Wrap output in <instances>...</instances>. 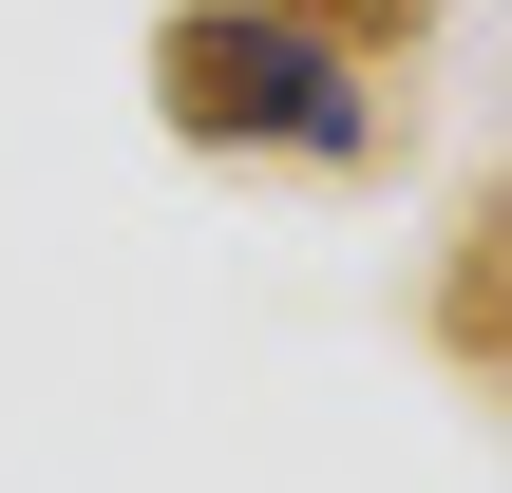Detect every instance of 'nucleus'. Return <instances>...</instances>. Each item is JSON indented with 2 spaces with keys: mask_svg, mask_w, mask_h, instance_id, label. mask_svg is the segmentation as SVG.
Segmentation results:
<instances>
[{
  "mask_svg": "<svg viewBox=\"0 0 512 493\" xmlns=\"http://www.w3.org/2000/svg\"><path fill=\"white\" fill-rule=\"evenodd\" d=\"M152 114L190 152H304V171H361L380 152L361 57H323L304 19H247V0H171L152 19Z\"/></svg>",
  "mask_w": 512,
  "mask_h": 493,
  "instance_id": "obj_1",
  "label": "nucleus"
},
{
  "mask_svg": "<svg viewBox=\"0 0 512 493\" xmlns=\"http://www.w3.org/2000/svg\"><path fill=\"white\" fill-rule=\"evenodd\" d=\"M437 342L456 361H512V171L456 209V247H437Z\"/></svg>",
  "mask_w": 512,
  "mask_h": 493,
  "instance_id": "obj_2",
  "label": "nucleus"
},
{
  "mask_svg": "<svg viewBox=\"0 0 512 493\" xmlns=\"http://www.w3.org/2000/svg\"><path fill=\"white\" fill-rule=\"evenodd\" d=\"M247 19H304L323 57H418V19H437V0H247Z\"/></svg>",
  "mask_w": 512,
  "mask_h": 493,
  "instance_id": "obj_3",
  "label": "nucleus"
}]
</instances>
